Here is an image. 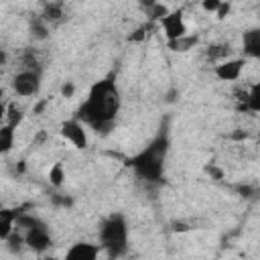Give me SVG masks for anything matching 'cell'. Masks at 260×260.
Instances as JSON below:
<instances>
[{
	"label": "cell",
	"instance_id": "obj_3",
	"mask_svg": "<svg viewBox=\"0 0 260 260\" xmlns=\"http://www.w3.org/2000/svg\"><path fill=\"white\" fill-rule=\"evenodd\" d=\"M240 71H242V61H230L217 69V75L223 79H236L240 75Z\"/></svg>",
	"mask_w": 260,
	"mask_h": 260
},
{
	"label": "cell",
	"instance_id": "obj_7",
	"mask_svg": "<svg viewBox=\"0 0 260 260\" xmlns=\"http://www.w3.org/2000/svg\"><path fill=\"white\" fill-rule=\"evenodd\" d=\"M51 181H53L55 185H59V183H61V167H59V165L51 171Z\"/></svg>",
	"mask_w": 260,
	"mask_h": 260
},
{
	"label": "cell",
	"instance_id": "obj_8",
	"mask_svg": "<svg viewBox=\"0 0 260 260\" xmlns=\"http://www.w3.org/2000/svg\"><path fill=\"white\" fill-rule=\"evenodd\" d=\"M252 106H254L256 110H260V85H258L256 91L252 93Z\"/></svg>",
	"mask_w": 260,
	"mask_h": 260
},
{
	"label": "cell",
	"instance_id": "obj_10",
	"mask_svg": "<svg viewBox=\"0 0 260 260\" xmlns=\"http://www.w3.org/2000/svg\"><path fill=\"white\" fill-rule=\"evenodd\" d=\"M205 8L207 10H217L219 8V0H205Z\"/></svg>",
	"mask_w": 260,
	"mask_h": 260
},
{
	"label": "cell",
	"instance_id": "obj_1",
	"mask_svg": "<svg viewBox=\"0 0 260 260\" xmlns=\"http://www.w3.org/2000/svg\"><path fill=\"white\" fill-rule=\"evenodd\" d=\"M14 89H16L20 95H32V93L39 89V77H37L35 73H30V71L16 75V79H14Z\"/></svg>",
	"mask_w": 260,
	"mask_h": 260
},
{
	"label": "cell",
	"instance_id": "obj_5",
	"mask_svg": "<svg viewBox=\"0 0 260 260\" xmlns=\"http://www.w3.org/2000/svg\"><path fill=\"white\" fill-rule=\"evenodd\" d=\"M98 254V250L95 248H91L89 244H77L67 256L69 258H81V260H89V258H93Z\"/></svg>",
	"mask_w": 260,
	"mask_h": 260
},
{
	"label": "cell",
	"instance_id": "obj_11",
	"mask_svg": "<svg viewBox=\"0 0 260 260\" xmlns=\"http://www.w3.org/2000/svg\"><path fill=\"white\" fill-rule=\"evenodd\" d=\"M71 93H73V85H71V83H67V85H63V95H67V98H69Z\"/></svg>",
	"mask_w": 260,
	"mask_h": 260
},
{
	"label": "cell",
	"instance_id": "obj_6",
	"mask_svg": "<svg viewBox=\"0 0 260 260\" xmlns=\"http://www.w3.org/2000/svg\"><path fill=\"white\" fill-rule=\"evenodd\" d=\"M165 26H167L169 37H181L183 35V22H181V16L179 14H173V18H167L165 20Z\"/></svg>",
	"mask_w": 260,
	"mask_h": 260
},
{
	"label": "cell",
	"instance_id": "obj_2",
	"mask_svg": "<svg viewBox=\"0 0 260 260\" xmlns=\"http://www.w3.org/2000/svg\"><path fill=\"white\" fill-rule=\"evenodd\" d=\"M63 134L75 144V146H85V134H83V128L77 124V122H67L63 126Z\"/></svg>",
	"mask_w": 260,
	"mask_h": 260
},
{
	"label": "cell",
	"instance_id": "obj_9",
	"mask_svg": "<svg viewBox=\"0 0 260 260\" xmlns=\"http://www.w3.org/2000/svg\"><path fill=\"white\" fill-rule=\"evenodd\" d=\"M2 146L4 148L10 146V128H4V132H2Z\"/></svg>",
	"mask_w": 260,
	"mask_h": 260
},
{
	"label": "cell",
	"instance_id": "obj_4",
	"mask_svg": "<svg viewBox=\"0 0 260 260\" xmlns=\"http://www.w3.org/2000/svg\"><path fill=\"white\" fill-rule=\"evenodd\" d=\"M244 45H246V51H248L250 55H260V30H250V32H246Z\"/></svg>",
	"mask_w": 260,
	"mask_h": 260
}]
</instances>
